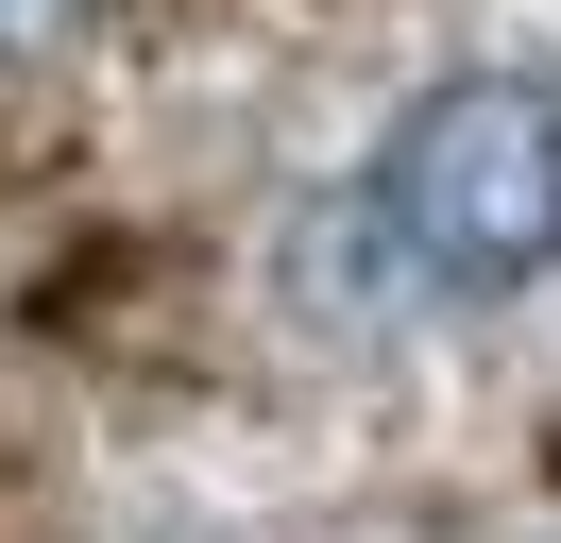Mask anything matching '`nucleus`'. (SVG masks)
Returning a JSON list of instances; mask_svg holds the SVG:
<instances>
[{"instance_id":"nucleus-2","label":"nucleus","mask_w":561,"mask_h":543,"mask_svg":"<svg viewBox=\"0 0 561 543\" xmlns=\"http://www.w3.org/2000/svg\"><path fill=\"white\" fill-rule=\"evenodd\" d=\"M0 18H51V0H0Z\"/></svg>"},{"instance_id":"nucleus-1","label":"nucleus","mask_w":561,"mask_h":543,"mask_svg":"<svg viewBox=\"0 0 561 543\" xmlns=\"http://www.w3.org/2000/svg\"><path fill=\"white\" fill-rule=\"evenodd\" d=\"M357 238L391 255L409 305H511L561 272V85L545 68H459L391 119Z\"/></svg>"}]
</instances>
